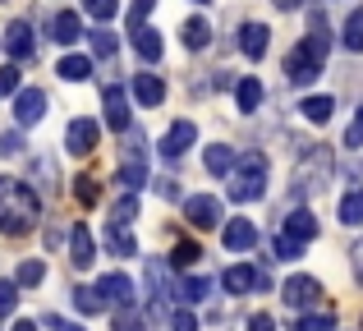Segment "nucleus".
Returning a JSON list of instances; mask_svg holds the SVG:
<instances>
[{
  "mask_svg": "<svg viewBox=\"0 0 363 331\" xmlns=\"http://www.w3.org/2000/svg\"><path fill=\"white\" fill-rule=\"evenodd\" d=\"M340 42H345V51H363V9H354V14L345 18V28H340Z\"/></svg>",
  "mask_w": 363,
  "mask_h": 331,
  "instance_id": "nucleus-27",
  "label": "nucleus"
},
{
  "mask_svg": "<svg viewBox=\"0 0 363 331\" xmlns=\"http://www.w3.org/2000/svg\"><path fill=\"white\" fill-rule=\"evenodd\" d=\"M18 308V281H0V318H9Z\"/></svg>",
  "mask_w": 363,
  "mask_h": 331,
  "instance_id": "nucleus-40",
  "label": "nucleus"
},
{
  "mask_svg": "<svg viewBox=\"0 0 363 331\" xmlns=\"http://www.w3.org/2000/svg\"><path fill=\"white\" fill-rule=\"evenodd\" d=\"M42 216V198L23 179L0 175V235H28Z\"/></svg>",
  "mask_w": 363,
  "mask_h": 331,
  "instance_id": "nucleus-1",
  "label": "nucleus"
},
{
  "mask_svg": "<svg viewBox=\"0 0 363 331\" xmlns=\"http://www.w3.org/2000/svg\"><path fill=\"white\" fill-rule=\"evenodd\" d=\"M23 152V134H0V157H18Z\"/></svg>",
  "mask_w": 363,
  "mask_h": 331,
  "instance_id": "nucleus-44",
  "label": "nucleus"
},
{
  "mask_svg": "<svg viewBox=\"0 0 363 331\" xmlns=\"http://www.w3.org/2000/svg\"><path fill=\"white\" fill-rule=\"evenodd\" d=\"M133 97H138V106H161L166 101V79L161 74H133Z\"/></svg>",
  "mask_w": 363,
  "mask_h": 331,
  "instance_id": "nucleus-15",
  "label": "nucleus"
},
{
  "mask_svg": "<svg viewBox=\"0 0 363 331\" xmlns=\"http://www.w3.org/2000/svg\"><path fill=\"white\" fill-rule=\"evenodd\" d=\"M235 101H240L244 116H253V111L262 106V79H253V74H248V79H240V83H235Z\"/></svg>",
  "mask_w": 363,
  "mask_h": 331,
  "instance_id": "nucleus-20",
  "label": "nucleus"
},
{
  "mask_svg": "<svg viewBox=\"0 0 363 331\" xmlns=\"http://www.w3.org/2000/svg\"><path fill=\"white\" fill-rule=\"evenodd\" d=\"M221 281H225V290H230V295H248V290L262 281V271H257V267H230Z\"/></svg>",
  "mask_w": 363,
  "mask_h": 331,
  "instance_id": "nucleus-24",
  "label": "nucleus"
},
{
  "mask_svg": "<svg viewBox=\"0 0 363 331\" xmlns=\"http://www.w3.org/2000/svg\"><path fill=\"white\" fill-rule=\"evenodd\" d=\"M97 286H101V295H106V304H116V308H133V281L124 276V271H106Z\"/></svg>",
  "mask_w": 363,
  "mask_h": 331,
  "instance_id": "nucleus-12",
  "label": "nucleus"
},
{
  "mask_svg": "<svg viewBox=\"0 0 363 331\" xmlns=\"http://www.w3.org/2000/svg\"><path fill=\"white\" fill-rule=\"evenodd\" d=\"M0 92H14V97L23 92V88H18V69H14V64H5V69H0Z\"/></svg>",
  "mask_w": 363,
  "mask_h": 331,
  "instance_id": "nucleus-46",
  "label": "nucleus"
},
{
  "mask_svg": "<svg viewBox=\"0 0 363 331\" xmlns=\"http://www.w3.org/2000/svg\"><path fill=\"white\" fill-rule=\"evenodd\" d=\"M42 116H46V92L42 88H23L14 97V125L28 129V125H37Z\"/></svg>",
  "mask_w": 363,
  "mask_h": 331,
  "instance_id": "nucleus-9",
  "label": "nucleus"
},
{
  "mask_svg": "<svg viewBox=\"0 0 363 331\" xmlns=\"http://www.w3.org/2000/svg\"><path fill=\"white\" fill-rule=\"evenodd\" d=\"M313 33L303 37L299 46L290 51V60H285V74H290V83L294 88H308L313 79L322 74V64H327V55H331V33L322 28V18H313Z\"/></svg>",
  "mask_w": 363,
  "mask_h": 331,
  "instance_id": "nucleus-2",
  "label": "nucleus"
},
{
  "mask_svg": "<svg viewBox=\"0 0 363 331\" xmlns=\"http://www.w3.org/2000/svg\"><path fill=\"white\" fill-rule=\"evenodd\" d=\"M88 42H92V55H97V60H116V51H120L116 33H106V28H97V33H88Z\"/></svg>",
  "mask_w": 363,
  "mask_h": 331,
  "instance_id": "nucleus-31",
  "label": "nucleus"
},
{
  "mask_svg": "<svg viewBox=\"0 0 363 331\" xmlns=\"http://www.w3.org/2000/svg\"><path fill=\"white\" fill-rule=\"evenodd\" d=\"M225 193H230L235 203H257V198L267 193V175L262 170H235L230 184H225Z\"/></svg>",
  "mask_w": 363,
  "mask_h": 331,
  "instance_id": "nucleus-6",
  "label": "nucleus"
},
{
  "mask_svg": "<svg viewBox=\"0 0 363 331\" xmlns=\"http://www.w3.org/2000/svg\"><path fill=\"white\" fill-rule=\"evenodd\" d=\"M106 249L116 253V258H133V253H138V240L129 235V225H116V221H111L106 225Z\"/></svg>",
  "mask_w": 363,
  "mask_h": 331,
  "instance_id": "nucleus-21",
  "label": "nucleus"
},
{
  "mask_svg": "<svg viewBox=\"0 0 363 331\" xmlns=\"http://www.w3.org/2000/svg\"><path fill=\"white\" fill-rule=\"evenodd\" d=\"M152 189H157V193H161V198H179V189H175V179H166V175H161V179H152Z\"/></svg>",
  "mask_w": 363,
  "mask_h": 331,
  "instance_id": "nucleus-49",
  "label": "nucleus"
},
{
  "mask_svg": "<svg viewBox=\"0 0 363 331\" xmlns=\"http://www.w3.org/2000/svg\"><path fill=\"white\" fill-rule=\"evenodd\" d=\"M65 147H69V157H92L97 152V125L92 120H69V129H65Z\"/></svg>",
  "mask_w": 363,
  "mask_h": 331,
  "instance_id": "nucleus-7",
  "label": "nucleus"
},
{
  "mask_svg": "<svg viewBox=\"0 0 363 331\" xmlns=\"http://www.w3.org/2000/svg\"><path fill=\"white\" fill-rule=\"evenodd\" d=\"M184 216L198 230H212V225H221V203L212 193H194V198H184Z\"/></svg>",
  "mask_w": 363,
  "mask_h": 331,
  "instance_id": "nucleus-8",
  "label": "nucleus"
},
{
  "mask_svg": "<svg viewBox=\"0 0 363 331\" xmlns=\"http://www.w3.org/2000/svg\"><path fill=\"white\" fill-rule=\"evenodd\" d=\"M281 299H285L290 308H299V313H303V308H313V304L322 299L318 276H290V281L281 286Z\"/></svg>",
  "mask_w": 363,
  "mask_h": 331,
  "instance_id": "nucleus-4",
  "label": "nucleus"
},
{
  "mask_svg": "<svg viewBox=\"0 0 363 331\" xmlns=\"http://www.w3.org/2000/svg\"><path fill=\"white\" fill-rule=\"evenodd\" d=\"M69 262H74V267H92V262H97V249H92V230H88V225H74V230H69Z\"/></svg>",
  "mask_w": 363,
  "mask_h": 331,
  "instance_id": "nucleus-13",
  "label": "nucleus"
},
{
  "mask_svg": "<svg viewBox=\"0 0 363 331\" xmlns=\"http://www.w3.org/2000/svg\"><path fill=\"white\" fill-rule=\"evenodd\" d=\"M194 143H198V125H194V120H175V125H170L166 134H161L157 152L166 157V162H179V157H184Z\"/></svg>",
  "mask_w": 363,
  "mask_h": 331,
  "instance_id": "nucleus-3",
  "label": "nucleus"
},
{
  "mask_svg": "<svg viewBox=\"0 0 363 331\" xmlns=\"http://www.w3.org/2000/svg\"><path fill=\"white\" fill-rule=\"evenodd\" d=\"M184 46L189 51H207L212 46V23L207 18H184Z\"/></svg>",
  "mask_w": 363,
  "mask_h": 331,
  "instance_id": "nucleus-25",
  "label": "nucleus"
},
{
  "mask_svg": "<svg viewBox=\"0 0 363 331\" xmlns=\"http://www.w3.org/2000/svg\"><path fill=\"white\" fill-rule=\"evenodd\" d=\"M152 5H157V0H133V9H129V28L133 33H143V18H147Z\"/></svg>",
  "mask_w": 363,
  "mask_h": 331,
  "instance_id": "nucleus-42",
  "label": "nucleus"
},
{
  "mask_svg": "<svg viewBox=\"0 0 363 331\" xmlns=\"http://www.w3.org/2000/svg\"><path fill=\"white\" fill-rule=\"evenodd\" d=\"M303 0H276V9H299Z\"/></svg>",
  "mask_w": 363,
  "mask_h": 331,
  "instance_id": "nucleus-52",
  "label": "nucleus"
},
{
  "mask_svg": "<svg viewBox=\"0 0 363 331\" xmlns=\"http://www.w3.org/2000/svg\"><path fill=\"white\" fill-rule=\"evenodd\" d=\"M294 331H336V313H308V318H299Z\"/></svg>",
  "mask_w": 363,
  "mask_h": 331,
  "instance_id": "nucleus-36",
  "label": "nucleus"
},
{
  "mask_svg": "<svg viewBox=\"0 0 363 331\" xmlns=\"http://www.w3.org/2000/svg\"><path fill=\"white\" fill-rule=\"evenodd\" d=\"M248 331H276V322L267 313H253V318H248Z\"/></svg>",
  "mask_w": 363,
  "mask_h": 331,
  "instance_id": "nucleus-51",
  "label": "nucleus"
},
{
  "mask_svg": "<svg viewBox=\"0 0 363 331\" xmlns=\"http://www.w3.org/2000/svg\"><path fill=\"white\" fill-rule=\"evenodd\" d=\"M101 106H106V125L116 129V134H124V129H129V97H124L120 83H111V88H106Z\"/></svg>",
  "mask_w": 363,
  "mask_h": 331,
  "instance_id": "nucleus-11",
  "label": "nucleus"
},
{
  "mask_svg": "<svg viewBox=\"0 0 363 331\" xmlns=\"http://www.w3.org/2000/svg\"><path fill=\"white\" fill-rule=\"evenodd\" d=\"M267 42H272L267 23H244L240 28V51L248 55V60H262V55H267Z\"/></svg>",
  "mask_w": 363,
  "mask_h": 331,
  "instance_id": "nucleus-16",
  "label": "nucleus"
},
{
  "mask_svg": "<svg viewBox=\"0 0 363 331\" xmlns=\"http://www.w3.org/2000/svg\"><path fill=\"white\" fill-rule=\"evenodd\" d=\"M179 299H184V304H203V299H212V281H207V276H184Z\"/></svg>",
  "mask_w": 363,
  "mask_h": 331,
  "instance_id": "nucleus-29",
  "label": "nucleus"
},
{
  "mask_svg": "<svg viewBox=\"0 0 363 331\" xmlns=\"http://www.w3.org/2000/svg\"><path fill=\"white\" fill-rule=\"evenodd\" d=\"M5 46H9V55H14V60H33V55H37V46H33V28H28L23 18H14V23L5 28Z\"/></svg>",
  "mask_w": 363,
  "mask_h": 331,
  "instance_id": "nucleus-14",
  "label": "nucleus"
},
{
  "mask_svg": "<svg viewBox=\"0 0 363 331\" xmlns=\"http://www.w3.org/2000/svg\"><path fill=\"white\" fill-rule=\"evenodd\" d=\"M345 147H363V106L354 111V125L345 129Z\"/></svg>",
  "mask_w": 363,
  "mask_h": 331,
  "instance_id": "nucleus-43",
  "label": "nucleus"
},
{
  "mask_svg": "<svg viewBox=\"0 0 363 331\" xmlns=\"http://www.w3.org/2000/svg\"><path fill=\"white\" fill-rule=\"evenodd\" d=\"M240 170H267V157L262 152H240Z\"/></svg>",
  "mask_w": 363,
  "mask_h": 331,
  "instance_id": "nucleus-48",
  "label": "nucleus"
},
{
  "mask_svg": "<svg viewBox=\"0 0 363 331\" xmlns=\"http://www.w3.org/2000/svg\"><path fill=\"white\" fill-rule=\"evenodd\" d=\"M111 221H116V225H133V221H138V198L124 193L116 203V212H111Z\"/></svg>",
  "mask_w": 363,
  "mask_h": 331,
  "instance_id": "nucleus-35",
  "label": "nucleus"
},
{
  "mask_svg": "<svg viewBox=\"0 0 363 331\" xmlns=\"http://www.w3.org/2000/svg\"><path fill=\"white\" fill-rule=\"evenodd\" d=\"M299 111H303V120H308V125H327L331 111H336V101H331V97H303Z\"/></svg>",
  "mask_w": 363,
  "mask_h": 331,
  "instance_id": "nucleus-26",
  "label": "nucleus"
},
{
  "mask_svg": "<svg viewBox=\"0 0 363 331\" xmlns=\"http://www.w3.org/2000/svg\"><path fill=\"white\" fill-rule=\"evenodd\" d=\"M350 267H354V281L363 286V235L354 240V249H350Z\"/></svg>",
  "mask_w": 363,
  "mask_h": 331,
  "instance_id": "nucleus-47",
  "label": "nucleus"
},
{
  "mask_svg": "<svg viewBox=\"0 0 363 331\" xmlns=\"http://www.w3.org/2000/svg\"><path fill=\"white\" fill-rule=\"evenodd\" d=\"M116 184H124L129 193H138V189H143V184H152V179H147V170H143L138 162H129V166H124L120 175H116Z\"/></svg>",
  "mask_w": 363,
  "mask_h": 331,
  "instance_id": "nucleus-34",
  "label": "nucleus"
},
{
  "mask_svg": "<svg viewBox=\"0 0 363 331\" xmlns=\"http://www.w3.org/2000/svg\"><path fill=\"white\" fill-rule=\"evenodd\" d=\"M97 193H101V189H97V179H92V175H83L79 184H74V198H79L83 207H92V203H97Z\"/></svg>",
  "mask_w": 363,
  "mask_h": 331,
  "instance_id": "nucleus-41",
  "label": "nucleus"
},
{
  "mask_svg": "<svg viewBox=\"0 0 363 331\" xmlns=\"http://www.w3.org/2000/svg\"><path fill=\"white\" fill-rule=\"evenodd\" d=\"M203 166L212 170V175H235V170H240V152L225 147V143H216V147H207V152H203Z\"/></svg>",
  "mask_w": 363,
  "mask_h": 331,
  "instance_id": "nucleus-17",
  "label": "nucleus"
},
{
  "mask_svg": "<svg viewBox=\"0 0 363 331\" xmlns=\"http://www.w3.org/2000/svg\"><path fill=\"white\" fill-rule=\"evenodd\" d=\"M55 74H60L65 83H88L92 79V60L88 55H65V60L55 64Z\"/></svg>",
  "mask_w": 363,
  "mask_h": 331,
  "instance_id": "nucleus-22",
  "label": "nucleus"
},
{
  "mask_svg": "<svg viewBox=\"0 0 363 331\" xmlns=\"http://www.w3.org/2000/svg\"><path fill=\"white\" fill-rule=\"evenodd\" d=\"M74 304H79V313H88V318H97V313H106V295H101V286H79L74 290Z\"/></svg>",
  "mask_w": 363,
  "mask_h": 331,
  "instance_id": "nucleus-23",
  "label": "nucleus"
},
{
  "mask_svg": "<svg viewBox=\"0 0 363 331\" xmlns=\"http://www.w3.org/2000/svg\"><path fill=\"white\" fill-rule=\"evenodd\" d=\"M51 37L60 46H74L83 37V23H79V14H74V9H60V14L51 18Z\"/></svg>",
  "mask_w": 363,
  "mask_h": 331,
  "instance_id": "nucleus-18",
  "label": "nucleus"
},
{
  "mask_svg": "<svg viewBox=\"0 0 363 331\" xmlns=\"http://www.w3.org/2000/svg\"><path fill=\"white\" fill-rule=\"evenodd\" d=\"M285 235H294L299 244L318 240V216H313L308 207H299V212H290V216H285Z\"/></svg>",
  "mask_w": 363,
  "mask_h": 331,
  "instance_id": "nucleus-19",
  "label": "nucleus"
},
{
  "mask_svg": "<svg viewBox=\"0 0 363 331\" xmlns=\"http://www.w3.org/2000/svg\"><path fill=\"white\" fill-rule=\"evenodd\" d=\"M175 331H198V318H194V313H184V308H179V313H175Z\"/></svg>",
  "mask_w": 363,
  "mask_h": 331,
  "instance_id": "nucleus-50",
  "label": "nucleus"
},
{
  "mask_svg": "<svg viewBox=\"0 0 363 331\" xmlns=\"http://www.w3.org/2000/svg\"><path fill=\"white\" fill-rule=\"evenodd\" d=\"M276 258L290 262V258H303V244L294 240V235H276Z\"/></svg>",
  "mask_w": 363,
  "mask_h": 331,
  "instance_id": "nucleus-38",
  "label": "nucleus"
},
{
  "mask_svg": "<svg viewBox=\"0 0 363 331\" xmlns=\"http://www.w3.org/2000/svg\"><path fill=\"white\" fill-rule=\"evenodd\" d=\"M74 331H79V327H74Z\"/></svg>",
  "mask_w": 363,
  "mask_h": 331,
  "instance_id": "nucleus-54",
  "label": "nucleus"
},
{
  "mask_svg": "<svg viewBox=\"0 0 363 331\" xmlns=\"http://www.w3.org/2000/svg\"><path fill=\"white\" fill-rule=\"evenodd\" d=\"M116 331H143V318L133 313V308H120V318H116Z\"/></svg>",
  "mask_w": 363,
  "mask_h": 331,
  "instance_id": "nucleus-45",
  "label": "nucleus"
},
{
  "mask_svg": "<svg viewBox=\"0 0 363 331\" xmlns=\"http://www.w3.org/2000/svg\"><path fill=\"white\" fill-rule=\"evenodd\" d=\"M147 290L157 304H170V299H179V286L175 276H170V262L166 258H147Z\"/></svg>",
  "mask_w": 363,
  "mask_h": 331,
  "instance_id": "nucleus-5",
  "label": "nucleus"
},
{
  "mask_svg": "<svg viewBox=\"0 0 363 331\" xmlns=\"http://www.w3.org/2000/svg\"><path fill=\"white\" fill-rule=\"evenodd\" d=\"M83 9H88L97 23H106V18H116V9H120V0H83Z\"/></svg>",
  "mask_w": 363,
  "mask_h": 331,
  "instance_id": "nucleus-39",
  "label": "nucleus"
},
{
  "mask_svg": "<svg viewBox=\"0 0 363 331\" xmlns=\"http://www.w3.org/2000/svg\"><path fill=\"white\" fill-rule=\"evenodd\" d=\"M221 244L230 253H244V249H253L257 244V225L248 221V216H235V221H225V230H221Z\"/></svg>",
  "mask_w": 363,
  "mask_h": 331,
  "instance_id": "nucleus-10",
  "label": "nucleus"
},
{
  "mask_svg": "<svg viewBox=\"0 0 363 331\" xmlns=\"http://www.w3.org/2000/svg\"><path fill=\"white\" fill-rule=\"evenodd\" d=\"M14 281H18V286H42V281H46V262L42 258H23L18 271H14Z\"/></svg>",
  "mask_w": 363,
  "mask_h": 331,
  "instance_id": "nucleus-33",
  "label": "nucleus"
},
{
  "mask_svg": "<svg viewBox=\"0 0 363 331\" xmlns=\"http://www.w3.org/2000/svg\"><path fill=\"white\" fill-rule=\"evenodd\" d=\"M133 46H138L143 60H152V64L161 60V33H157V28H143V33H133Z\"/></svg>",
  "mask_w": 363,
  "mask_h": 331,
  "instance_id": "nucleus-28",
  "label": "nucleus"
},
{
  "mask_svg": "<svg viewBox=\"0 0 363 331\" xmlns=\"http://www.w3.org/2000/svg\"><path fill=\"white\" fill-rule=\"evenodd\" d=\"M340 221L345 225H363V189H350L340 198Z\"/></svg>",
  "mask_w": 363,
  "mask_h": 331,
  "instance_id": "nucleus-30",
  "label": "nucleus"
},
{
  "mask_svg": "<svg viewBox=\"0 0 363 331\" xmlns=\"http://www.w3.org/2000/svg\"><path fill=\"white\" fill-rule=\"evenodd\" d=\"M14 331H37V322H14Z\"/></svg>",
  "mask_w": 363,
  "mask_h": 331,
  "instance_id": "nucleus-53",
  "label": "nucleus"
},
{
  "mask_svg": "<svg viewBox=\"0 0 363 331\" xmlns=\"http://www.w3.org/2000/svg\"><path fill=\"white\" fill-rule=\"evenodd\" d=\"M33 175L42 179V189H46V193L55 189V162H51V157H33Z\"/></svg>",
  "mask_w": 363,
  "mask_h": 331,
  "instance_id": "nucleus-37",
  "label": "nucleus"
},
{
  "mask_svg": "<svg viewBox=\"0 0 363 331\" xmlns=\"http://www.w3.org/2000/svg\"><path fill=\"white\" fill-rule=\"evenodd\" d=\"M198 258H203V249H198L194 240H179V244H175V253H170V267L189 271V267H198Z\"/></svg>",
  "mask_w": 363,
  "mask_h": 331,
  "instance_id": "nucleus-32",
  "label": "nucleus"
}]
</instances>
